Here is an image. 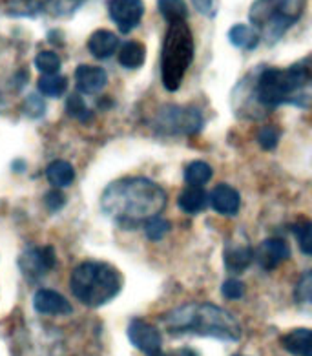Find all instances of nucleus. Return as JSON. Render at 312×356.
<instances>
[{"label":"nucleus","instance_id":"obj_1","mask_svg":"<svg viewBox=\"0 0 312 356\" xmlns=\"http://www.w3.org/2000/svg\"><path fill=\"white\" fill-rule=\"evenodd\" d=\"M165 188L148 177L133 176L113 181L101 195V209L124 229H137L161 216L166 209Z\"/></svg>","mask_w":312,"mask_h":356},{"label":"nucleus","instance_id":"obj_2","mask_svg":"<svg viewBox=\"0 0 312 356\" xmlns=\"http://www.w3.org/2000/svg\"><path fill=\"white\" fill-rule=\"evenodd\" d=\"M312 70L309 60L294 63L288 68H263L249 88V97L258 106L272 110L281 104L309 106L312 103Z\"/></svg>","mask_w":312,"mask_h":356},{"label":"nucleus","instance_id":"obj_3","mask_svg":"<svg viewBox=\"0 0 312 356\" xmlns=\"http://www.w3.org/2000/svg\"><path fill=\"white\" fill-rule=\"evenodd\" d=\"M163 323L170 334H195L224 341H238L241 338L238 320L214 303L179 305L166 312Z\"/></svg>","mask_w":312,"mask_h":356},{"label":"nucleus","instance_id":"obj_4","mask_svg":"<svg viewBox=\"0 0 312 356\" xmlns=\"http://www.w3.org/2000/svg\"><path fill=\"white\" fill-rule=\"evenodd\" d=\"M124 278L119 268L106 261H84L69 276V289L86 307L97 309L110 303L121 293Z\"/></svg>","mask_w":312,"mask_h":356},{"label":"nucleus","instance_id":"obj_5","mask_svg":"<svg viewBox=\"0 0 312 356\" xmlns=\"http://www.w3.org/2000/svg\"><path fill=\"white\" fill-rule=\"evenodd\" d=\"M195 57V40L186 20L170 22L161 49V81L165 90L177 92Z\"/></svg>","mask_w":312,"mask_h":356},{"label":"nucleus","instance_id":"obj_6","mask_svg":"<svg viewBox=\"0 0 312 356\" xmlns=\"http://www.w3.org/2000/svg\"><path fill=\"white\" fill-rule=\"evenodd\" d=\"M307 0H254L250 6V26L259 37L274 44L302 19Z\"/></svg>","mask_w":312,"mask_h":356},{"label":"nucleus","instance_id":"obj_7","mask_svg":"<svg viewBox=\"0 0 312 356\" xmlns=\"http://www.w3.org/2000/svg\"><path fill=\"white\" fill-rule=\"evenodd\" d=\"M156 128L163 134L192 136L203 128V113L195 106H163L156 115Z\"/></svg>","mask_w":312,"mask_h":356},{"label":"nucleus","instance_id":"obj_8","mask_svg":"<svg viewBox=\"0 0 312 356\" xmlns=\"http://www.w3.org/2000/svg\"><path fill=\"white\" fill-rule=\"evenodd\" d=\"M108 15L121 33H130L141 24L145 15L142 0H108Z\"/></svg>","mask_w":312,"mask_h":356},{"label":"nucleus","instance_id":"obj_9","mask_svg":"<svg viewBox=\"0 0 312 356\" xmlns=\"http://www.w3.org/2000/svg\"><path fill=\"white\" fill-rule=\"evenodd\" d=\"M128 340L139 351L148 356H156L161 353L163 337L159 329L145 320H132L128 325Z\"/></svg>","mask_w":312,"mask_h":356},{"label":"nucleus","instance_id":"obj_10","mask_svg":"<svg viewBox=\"0 0 312 356\" xmlns=\"http://www.w3.org/2000/svg\"><path fill=\"white\" fill-rule=\"evenodd\" d=\"M57 256H55L54 247H37L31 249L30 252H24L20 258V270L30 282H37L40 276H44L48 270L55 267Z\"/></svg>","mask_w":312,"mask_h":356},{"label":"nucleus","instance_id":"obj_11","mask_svg":"<svg viewBox=\"0 0 312 356\" xmlns=\"http://www.w3.org/2000/svg\"><path fill=\"white\" fill-rule=\"evenodd\" d=\"M290 258V249L285 239L281 238H268L263 243L254 250V261L265 270H274L276 267L287 261Z\"/></svg>","mask_w":312,"mask_h":356},{"label":"nucleus","instance_id":"obj_12","mask_svg":"<svg viewBox=\"0 0 312 356\" xmlns=\"http://www.w3.org/2000/svg\"><path fill=\"white\" fill-rule=\"evenodd\" d=\"M35 311L40 314H51V316H68L74 312L72 303L60 293L51 289H40L33 298Z\"/></svg>","mask_w":312,"mask_h":356},{"label":"nucleus","instance_id":"obj_13","mask_svg":"<svg viewBox=\"0 0 312 356\" xmlns=\"http://www.w3.org/2000/svg\"><path fill=\"white\" fill-rule=\"evenodd\" d=\"M108 84V74L101 66H90V64H81L75 70V86L81 93L93 95L99 93Z\"/></svg>","mask_w":312,"mask_h":356},{"label":"nucleus","instance_id":"obj_14","mask_svg":"<svg viewBox=\"0 0 312 356\" xmlns=\"http://www.w3.org/2000/svg\"><path fill=\"white\" fill-rule=\"evenodd\" d=\"M208 203L217 214L236 216L241 207V197L234 186L221 183V185L214 186V191L208 194Z\"/></svg>","mask_w":312,"mask_h":356},{"label":"nucleus","instance_id":"obj_15","mask_svg":"<svg viewBox=\"0 0 312 356\" xmlns=\"http://www.w3.org/2000/svg\"><path fill=\"white\" fill-rule=\"evenodd\" d=\"M223 261L224 268L230 274H241L252 265L254 250L250 249L249 245L229 243L223 250Z\"/></svg>","mask_w":312,"mask_h":356},{"label":"nucleus","instance_id":"obj_16","mask_svg":"<svg viewBox=\"0 0 312 356\" xmlns=\"http://www.w3.org/2000/svg\"><path fill=\"white\" fill-rule=\"evenodd\" d=\"M119 37L110 30H97L90 35L88 49L95 59H110L119 49Z\"/></svg>","mask_w":312,"mask_h":356},{"label":"nucleus","instance_id":"obj_17","mask_svg":"<svg viewBox=\"0 0 312 356\" xmlns=\"http://www.w3.org/2000/svg\"><path fill=\"white\" fill-rule=\"evenodd\" d=\"M281 346L294 356H312V329H294L281 338Z\"/></svg>","mask_w":312,"mask_h":356},{"label":"nucleus","instance_id":"obj_18","mask_svg":"<svg viewBox=\"0 0 312 356\" xmlns=\"http://www.w3.org/2000/svg\"><path fill=\"white\" fill-rule=\"evenodd\" d=\"M177 205L186 214H201L210 205L208 194L203 188H197V186H186L177 197Z\"/></svg>","mask_w":312,"mask_h":356},{"label":"nucleus","instance_id":"obj_19","mask_svg":"<svg viewBox=\"0 0 312 356\" xmlns=\"http://www.w3.org/2000/svg\"><path fill=\"white\" fill-rule=\"evenodd\" d=\"M147 60V48L139 40H128L119 49V64L126 70H139Z\"/></svg>","mask_w":312,"mask_h":356},{"label":"nucleus","instance_id":"obj_20","mask_svg":"<svg viewBox=\"0 0 312 356\" xmlns=\"http://www.w3.org/2000/svg\"><path fill=\"white\" fill-rule=\"evenodd\" d=\"M229 40L232 42V46L239 49H254L258 48L259 33L254 30L252 26L249 24H234L229 30Z\"/></svg>","mask_w":312,"mask_h":356},{"label":"nucleus","instance_id":"obj_21","mask_svg":"<svg viewBox=\"0 0 312 356\" xmlns=\"http://www.w3.org/2000/svg\"><path fill=\"white\" fill-rule=\"evenodd\" d=\"M46 177L49 185L55 188H64L69 186L75 179V168L68 161H54L46 168Z\"/></svg>","mask_w":312,"mask_h":356},{"label":"nucleus","instance_id":"obj_22","mask_svg":"<svg viewBox=\"0 0 312 356\" xmlns=\"http://www.w3.org/2000/svg\"><path fill=\"white\" fill-rule=\"evenodd\" d=\"M212 166L205 161H192L190 165H186L185 168V181L188 186H197V188H203V186L212 179Z\"/></svg>","mask_w":312,"mask_h":356},{"label":"nucleus","instance_id":"obj_23","mask_svg":"<svg viewBox=\"0 0 312 356\" xmlns=\"http://www.w3.org/2000/svg\"><path fill=\"white\" fill-rule=\"evenodd\" d=\"M86 0H40V11L51 17H69L84 4Z\"/></svg>","mask_w":312,"mask_h":356},{"label":"nucleus","instance_id":"obj_24","mask_svg":"<svg viewBox=\"0 0 312 356\" xmlns=\"http://www.w3.org/2000/svg\"><path fill=\"white\" fill-rule=\"evenodd\" d=\"M39 92L44 95V97H51L57 99L60 95H64V92L68 90V79L64 77V75H42L39 79Z\"/></svg>","mask_w":312,"mask_h":356},{"label":"nucleus","instance_id":"obj_25","mask_svg":"<svg viewBox=\"0 0 312 356\" xmlns=\"http://www.w3.org/2000/svg\"><path fill=\"white\" fill-rule=\"evenodd\" d=\"M157 10L168 24L188 19V8L185 0H157Z\"/></svg>","mask_w":312,"mask_h":356},{"label":"nucleus","instance_id":"obj_26","mask_svg":"<svg viewBox=\"0 0 312 356\" xmlns=\"http://www.w3.org/2000/svg\"><path fill=\"white\" fill-rule=\"evenodd\" d=\"M294 300H296V305L302 309V311L312 314V270L303 274L302 278H299V282L296 283Z\"/></svg>","mask_w":312,"mask_h":356},{"label":"nucleus","instance_id":"obj_27","mask_svg":"<svg viewBox=\"0 0 312 356\" xmlns=\"http://www.w3.org/2000/svg\"><path fill=\"white\" fill-rule=\"evenodd\" d=\"M6 11L13 17H35L40 13V0H6Z\"/></svg>","mask_w":312,"mask_h":356},{"label":"nucleus","instance_id":"obj_28","mask_svg":"<svg viewBox=\"0 0 312 356\" xmlns=\"http://www.w3.org/2000/svg\"><path fill=\"white\" fill-rule=\"evenodd\" d=\"M60 66V57L55 51H40L37 57H35V68L39 70L42 75H55L59 74Z\"/></svg>","mask_w":312,"mask_h":356},{"label":"nucleus","instance_id":"obj_29","mask_svg":"<svg viewBox=\"0 0 312 356\" xmlns=\"http://www.w3.org/2000/svg\"><path fill=\"white\" fill-rule=\"evenodd\" d=\"M66 113H68L69 118L77 119L81 122H90L93 118L92 110L86 106V103L81 99V95H72V97H68V101H66Z\"/></svg>","mask_w":312,"mask_h":356},{"label":"nucleus","instance_id":"obj_30","mask_svg":"<svg viewBox=\"0 0 312 356\" xmlns=\"http://www.w3.org/2000/svg\"><path fill=\"white\" fill-rule=\"evenodd\" d=\"M293 230L299 250L305 256H312V221H299Z\"/></svg>","mask_w":312,"mask_h":356},{"label":"nucleus","instance_id":"obj_31","mask_svg":"<svg viewBox=\"0 0 312 356\" xmlns=\"http://www.w3.org/2000/svg\"><path fill=\"white\" fill-rule=\"evenodd\" d=\"M170 221L161 218V216H157V218H154V220H150L145 225V232H147V238L150 241H159V239H163L170 232Z\"/></svg>","mask_w":312,"mask_h":356},{"label":"nucleus","instance_id":"obj_32","mask_svg":"<svg viewBox=\"0 0 312 356\" xmlns=\"http://www.w3.org/2000/svg\"><path fill=\"white\" fill-rule=\"evenodd\" d=\"M279 137H281V130L274 124H268V127L261 128L258 134V143L261 145L263 150H274L278 147Z\"/></svg>","mask_w":312,"mask_h":356},{"label":"nucleus","instance_id":"obj_33","mask_svg":"<svg viewBox=\"0 0 312 356\" xmlns=\"http://www.w3.org/2000/svg\"><path fill=\"white\" fill-rule=\"evenodd\" d=\"M221 294H223L227 300H239V298H243L245 294V283L239 282V280L236 278H229L223 285H221Z\"/></svg>","mask_w":312,"mask_h":356},{"label":"nucleus","instance_id":"obj_34","mask_svg":"<svg viewBox=\"0 0 312 356\" xmlns=\"http://www.w3.org/2000/svg\"><path fill=\"white\" fill-rule=\"evenodd\" d=\"M44 112H46V104L39 95H30V97L26 99V103H24L26 115H30L31 119H39Z\"/></svg>","mask_w":312,"mask_h":356},{"label":"nucleus","instance_id":"obj_35","mask_svg":"<svg viewBox=\"0 0 312 356\" xmlns=\"http://www.w3.org/2000/svg\"><path fill=\"white\" fill-rule=\"evenodd\" d=\"M44 203L46 207H48L49 212H57V210H60L64 205H66V195H64L59 188H55V191L46 194Z\"/></svg>","mask_w":312,"mask_h":356},{"label":"nucleus","instance_id":"obj_36","mask_svg":"<svg viewBox=\"0 0 312 356\" xmlns=\"http://www.w3.org/2000/svg\"><path fill=\"white\" fill-rule=\"evenodd\" d=\"M192 4L195 6V10L206 17L212 15L214 11V0H192Z\"/></svg>","mask_w":312,"mask_h":356},{"label":"nucleus","instance_id":"obj_37","mask_svg":"<svg viewBox=\"0 0 312 356\" xmlns=\"http://www.w3.org/2000/svg\"><path fill=\"white\" fill-rule=\"evenodd\" d=\"M156 356H165V355H163V353H159V355H156Z\"/></svg>","mask_w":312,"mask_h":356}]
</instances>
